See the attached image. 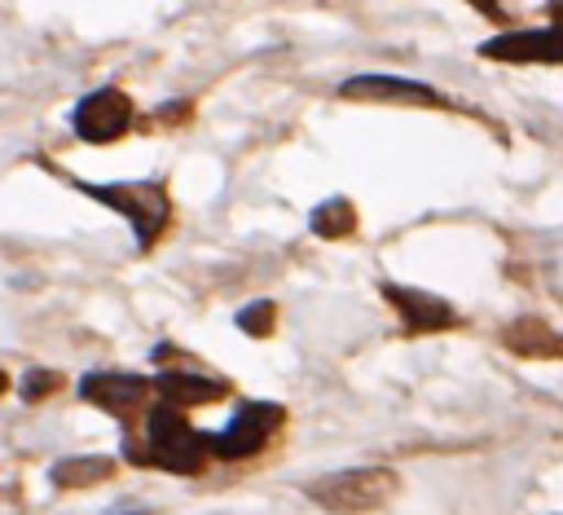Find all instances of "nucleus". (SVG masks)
<instances>
[{"label": "nucleus", "mask_w": 563, "mask_h": 515, "mask_svg": "<svg viewBox=\"0 0 563 515\" xmlns=\"http://www.w3.org/2000/svg\"><path fill=\"white\" fill-rule=\"evenodd\" d=\"M282 405H268V401H246L233 418H229V427L211 440V453L216 458H246V453H255L277 427H282Z\"/></svg>", "instance_id": "4"}, {"label": "nucleus", "mask_w": 563, "mask_h": 515, "mask_svg": "<svg viewBox=\"0 0 563 515\" xmlns=\"http://www.w3.org/2000/svg\"><path fill=\"white\" fill-rule=\"evenodd\" d=\"M356 229V207L347 198H325L321 207H312V233L317 238H347Z\"/></svg>", "instance_id": "12"}, {"label": "nucleus", "mask_w": 563, "mask_h": 515, "mask_svg": "<svg viewBox=\"0 0 563 515\" xmlns=\"http://www.w3.org/2000/svg\"><path fill=\"white\" fill-rule=\"evenodd\" d=\"M62 387V374H53V370H31L26 379H22V396L26 401H44L48 392H57Z\"/></svg>", "instance_id": "15"}, {"label": "nucleus", "mask_w": 563, "mask_h": 515, "mask_svg": "<svg viewBox=\"0 0 563 515\" xmlns=\"http://www.w3.org/2000/svg\"><path fill=\"white\" fill-rule=\"evenodd\" d=\"M383 295L400 308L409 330H449L457 321V313L440 295H427V291H413V286H396V282H383Z\"/></svg>", "instance_id": "9"}, {"label": "nucleus", "mask_w": 563, "mask_h": 515, "mask_svg": "<svg viewBox=\"0 0 563 515\" xmlns=\"http://www.w3.org/2000/svg\"><path fill=\"white\" fill-rule=\"evenodd\" d=\"M238 326H242L246 335H268V330H273V304H268V299L246 304V308L238 313Z\"/></svg>", "instance_id": "14"}, {"label": "nucleus", "mask_w": 563, "mask_h": 515, "mask_svg": "<svg viewBox=\"0 0 563 515\" xmlns=\"http://www.w3.org/2000/svg\"><path fill=\"white\" fill-rule=\"evenodd\" d=\"M132 458H145V462H158L163 471H185L194 475L207 453H211V440L202 431H194L176 405H154L150 418H145V449H128Z\"/></svg>", "instance_id": "1"}, {"label": "nucleus", "mask_w": 563, "mask_h": 515, "mask_svg": "<svg viewBox=\"0 0 563 515\" xmlns=\"http://www.w3.org/2000/svg\"><path fill=\"white\" fill-rule=\"evenodd\" d=\"M75 189H84L88 198L123 211L132 220L141 246H154L158 233L172 220V202H167V189L158 180H141V185H88V180H75Z\"/></svg>", "instance_id": "2"}, {"label": "nucleus", "mask_w": 563, "mask_h": 515, "mask_svg": "<svg viewBox=\"0 0 563 515\" xmlns=\"http://www.w3.org/2000/svg\"><path fill=\"white\" fill-rule=\"evenodd\" d=\"M396 493V475L387 467H352V471H330L308 484V497L325 511L352 515V511H374Z\"/></svg>", "instance_id": "3"}, {"label": "nucleus", "mask_w": 563, "mask_h": 515, "mask_svg": "<svg viewBox=\"0 0 563 515\" xmlns=\"http://www.w3.org/2000/svg\"><path fill=\"white\" fill-rule=\"evenodd\" d=\"M484 57L493 62H537V66H559L563 62V31L545 26V31H510L497 35L488 44H479Z\"/></svg>", "instance_id": "6"}, {"label": "nucleus", "mask_w": 563, "mask_h": 515, "mask_svg": "<svg viewBox=\"0 0 563 515\" xmlns=\"http://www.w3.org/2000/svg\"><path fill=\"white\" fill-rule=\"evenodd\" d=\"M145 392H150V383H145L141 374L92 370V374L79 379V396L92 401V405H101V409H110V414H128V409H136V405L145 401Z\"/></svg>", "instance_id": "8"}, {"label": "nucleus", "mask_w": 563, "mask_h": 515, "mask_svg": "<svg viewBox=\"0 0 563 515\" xmlns=\"http://www.w3.org/2000/svg\"><path fill=\"white\" fill-rule=\"evenodd\" d=\"M110 471H114L110 458H66V462L53 467V484H62V489H84V484L106 480Z\"/></svg>", "instance_id": "13"}, {"label": "nucleus", "mask_w": 563, "mask_h": 515, "mask_svg": "<svg viewBox=\"0 0 563 515\" xmlns=\"http://www.w3.org/2000/svg\"><path fill=\"white\" fill-rule=\"evenodd\" d=\"M339 97L347 101H409V106H444V97L435 88H427L422 79H400V75H356L347 84H339Z\"/></svg>", "instance_id": "7"}, {"label": "nucleus", "mask_w": 563, "mask_h": 515, "mask_svg": "<svg viewBox=\"0 0 563 515\" xmlns=\"http://www.w3.org/2000/svg\"><path fill=\"white\" fill-rule=\"evenodd\" d=\"M154 387L167 396V405H207L224 396L220 379H202V374H185V370H167L154 379Z\"/></svg>", "instance_id": "11"}, {"label": "nucleus", "mask_w": 563, "mask_h": 515, "mask_svg": "<svg viewBox=\"0 0 563 515\" xmlns=\"http://www.w3.org/2000/svg\"><path fill=\"white\" fill-rule=\"evenodd\" d=\"M550 26L563 31V4H550Z\"/></svg>", "instance_id": "16"}, {"label": "nucleus", "mask_w": 563, "mask_h": 515, "mask_svg": "<svg viewBox=\"0 0 563 515\" xmlns=\"http://www.w3.org/2000/svg\"><path fill=\"white\" fill-rule=\"evenodd\" d=\"M114 515H141V511H114Z\"/></svg>", "instance_id": "17"}, {"label": "nucleus", "mask_w": 563, "mask_h": 515, "mask_svg": "<svg viewBox=\"0 0 563 515\" xmlns=\"http://www.w3.org/2000/svg\"><path fill=\"white\" fill-rule=\"evenodd\" d=\"M70 123H75V132H79L84 141H92V145L114 141V136H123V132L132 128V101H128L119 88H97V92H88V97L75 106Z\"/></svg>", "instance_id": "5"}, {"label": "nucleus", "mask_w": 563, "mask_h": 515, "mask_svg": "<svg viewBox=\"0 0 563 515\" xmlns=\"http://www.w3.org/2000/svg\"><path fill=\"white\" fill-rule=\"evenodd\" d=\"M501 343L515 352V357H528V361H541V357H563V335H554L545 321H537V317H519L506 335H501Z\"/></svg>", "instance_id": "10"}, {"label": "nucleus", "mask_w": 563, "mask_h": 515, "mask_svg": "<svg viewBox=\"0 0 563 515\" xmlns=\"http://www.w3.org/2000/svg\"><path fill=\"white\" fill-rule=\"evenodd\" d=\"M4 383H9V379H4V370H0V392H4Z\"/></svg>", "instance_id": "18"}]
</instances>
